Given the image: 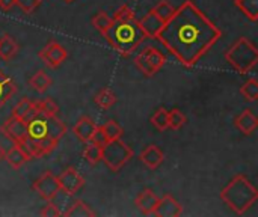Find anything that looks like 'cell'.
<instances>
[{
	"mask_svg": "<svg viewBox=\"0 0 258 217\" xmlns=\"http://www.w3.org/2000/svg\"><path fill=\"white\" fill-rule=\"evenodd\" d=\"M221 36V29L192 0H186L175 8L156 39L184 68H194Z\"/></svg>",
	"mask_w": 258,
	"mask_h": 217,
	"instance_id": "obj_1",
	"label": "cell"
},
{
	"mask_svg": "<svg viewBox=\"0 0 258 217\" xmlns=\"http://www.w3.org/2000/svg\"><path fill=\"white\" fill-rule=\"evenodd\" d=\"M103 36L124 57H128L147 39L139 26V20L127 5H122L115 12L110 27Z\"/></svg>",
	"mask_w": 258,
	"mask_h": 217,
	"instance_id": "obj_2",
	"label": "cell"
},
{
	"mask_svg": "<svg viewBox=\"0 0 258 217\" xmlns=\"http://www.w3.org/2000/svg\"><path fill=\"white\" fill-rule=\"evenodd\" d=\"M219 196L233 213L242 216L258 201V190L245 175H236Z\"/></svg>",
	"mask_w": 258,
	"mask_h": 217,
	"instance_id": "obj_3",
	"label": "cell"
},
{
	"mask_svg": "<svg viewBox=\"0 0 258 217\" xmlns=\"http://www.w3.org/2000/svg\"><path fill=\"white\" fill-rule=\"evenodd\" d=\"M225 59L239 74H246L257 65L258 50L252 41L240 36L225 51Z\"/></svg>",
	"mask_w": 258,
	"mask_h": 217,
	"instance_id": "obj_4",
	"label": "cell"
},
{
	"mask_svg": "<svg viewBox=\"0 0 258 217\" xmlns=\"http://www.w3.org/2000/svg\"><path fill=\"white\" fill-rule=\"evenodd\" d=\"M27 124V133L29 137L33 139H53L60 140L67 134V125L57 118V115H44L38 113L33 119H30Z\"/></svg>",
	"mask_w": 258,
	"mask_h": 217,
	"instance_id": "obj_5",
	"label": "cell"
},
{
	"mask_svg": "<svg viewBox=\"0 0 258 217\" xmlns=\"http://www.w3.org/2000/svg\"><path fill=\"white\" fill-rule=\"evenodd\" d=\"M132 159H133V150L121 139L107 140L103 145L101 162H104V165L113 174L119 172Z\"/></svg>",
	"mask_w": 258,
	"mask_h": 217,
	"instance_id": "obj_6",
	"label": "cell"
},
{
	"mask_svg": "<svg viewBox=\"0 0 258 217\" xmlns=\"http://www.w3.org/2000/svg\"><path fill=\"white\" fill-rule=\"evenodd\" d=\"M32 190L44 201H51L53 196L60 190L57 177L53 175L50 171H45L38 180L33 181L32 184Z\"/></svg>",
	"mask_w": 258,
	"mask_h": 217,
	"instance_id": "obj_7",
	"label": "cell"
},
{
	"mask_svg": "<svg viewBox=\"0 0 258 217\" xmlns=\"http://www.w3.org/2000/svg\"><path fill=\"white\" fill-rule=\"evenodd\" d=\"M0 131H2L12 143H18V145H21V143L29 137L27 124H26L23 119L15 118V116L8 118V119L2 124Z\"/></svg>",
	"mask_w": 258,
	"mask_h": 217,
	"instance_id": "obj_8",
	"label": "cell"
},
{
	"mask_svg": "<svg viewBox=\"0 0 258 217\" xmlns=\"http://www.w3.org/2000/svg\"><path fill=\"white\" fill-rule=\"evenodd\" d=\"M38 56L44 60V63L47 66L57 68V66H60L65 62V59L68 57V53H67L63 45H60L59 42L51 41L38 53Z\"/></svg>",
	"mask_w": 258,
	"mask_h": 217,
	"instance_id": "obj_9",
	"label": "cell"
},
{
	"mask_svg": "<svg viewBox=\"0 0 258 217\" xmlns=\"http://www.w3.org/2000/svg\"><path fill=\"white\" fill-rule=\"evenodd\" d=\"M57 181L62 190L76 195L83 186H85V178L77 172L76 168L70 166L65 171H62L60 175H57Z\"/></svg>",
	"mask_w": 258,
	"mask_h": 217,
	"instance_id": "obj_10",
	"label": "cell"
},
{
	"mask_svg": "<svg viewBox=\"0 0 258 217\" xmlns=\"http://www.w3.org/2000/svg\"><path fill=\"white\" fill-rule=\"evenodd\" d=\"M183 214V205L171 195H165L159 198L156 210L153 216L157 217H178Z\"/></svg>",
	"mask_w": 258,
	"mask_h": 217,
	"instance_id": "obj_11",
	"label": "cell"
},
{
	"mask_svg": "<svg viewBox=\"0 0 258 217\" xmlns=\"http://www.w3.org/2000/svg\"><path fill=\"white\" fill-rule=\"evenodd\" d=\"M139 26H141V29H142V32L145 33L147 38L156 39L157 35L160 33V30L163 29L165 21L151 9L147 15H144V17L139 20Z\"/></svg>",
	"mask_w": 258,
	"mask_h": 217,
	"instance_id": "obj_12",
	"label": "cell"
},
{
	"mask_svg": "<svg viewBox=\"0 0 258 217\" xmlns=\"http://www.w3.org/2000/svg\"><path fill=\"white\" fill-rule=\"evenodd\" d=\"M141 162L151 171H156L165 160V154L163 151L157 147V145H147L141 154H139Z\"/></svg>",
	"mask_w": 258,
	"mask_h": 217,
	"instance_id": "obj_13",
	"label": "cell"
},
{
	"mask_svg": "<svg viewBox=\"0 0 258 217\" xmlns=\"http://www.w3.org/2000/svg\"><path fill=\"white\" fill-rule=\"evenodd\" d=\"M157 202H159V196L153 190H150V189H144L142 192H139L138 196H136V199H135L136 207L145 216H150V214L154 213Z\"/></svg>",
	"mask_w": 258,
	"mask_h": 217,
	"instance_id": "obj_14",
	"label": "cell"
},
{
	"mask_svg": "<svg viewBox=\"0 0 258 217\" xmlns=\"http://www.w3.org/2000/svg\"><path fill=\"white\" fill-rule=\"evenodd\" d=\"M95 128H97V124L89 116H80L77 122L73 125V134L85 143L91 140Z\"/></svg>",
	"mask_w": 258,
	"mask_h": 217,
	"instance_id": "obj_15",
	"label": "cell"
},
{
	"mask_svg": "<svg viewBox=\"0 0 258 217\" xmlns=\"http://www.w3.org/2000/svg\"><path fill=\"white\" fill-rule=\"evenodd\" d=\"M234 125L246 136H251L258 127V118L251 109H245L234 118Z\"/></svg>",
	"mask_w": 258,
	"mask_h": 217,
	"instance_id": "obj_16",
	"label": "cell"
},
{
	"mask_svg": "<svg viewBox=\"0 0 258 217\" xmlns=\"http://www.w3.org/2000/svg\"><path fill=\"white\" fill-rule=\"evenodd\" d=\"M5 160L14 168V169H20L21 166H24L29 160H32L29 157V154L23 150L21 145L14 143V147H11L8 151H5Z\"/></svg>",
	"mask_w": 258,
	"mask_h": 217,
	"instance_id": "obj_17",
	"label": "cell"
},
{
	"mask_svg": "<svg viewBox=\"0 0 258 217\" xmlns=\"http://www.w3.org/2000/svg\"><path fill=\"white\" fill-rule=\"evenodd\" d=\"M15 92H17L15 82L0 69V107L5 106V103L9 101Z\"/></svg>",
	"mask_w": 258,
	"mask_h": 217,
	"instance_id": "obj_18",
	"label": "cell"
},
{
	"mask_svg": "<svg viewBox=\"0 0 258 217\" xmlns=\"http://www.w3.org/2000/svg\"><path fill=\"white\" fill-rule=\"evenodd\" d=\"M18 53V44L11 35H3L0 38V59L11 60Z\"/></svg>",
	"mask_w": 258,
	"mask_h": 217,
	"instance_id": "obj_19",
	"label": "cell"
},
{
	"mask_svg": "<svg viewBox=\"0 0 258 217\" xmlns=\"http://www.w3.org/2000/svg\"><path fill=\"white\" fill-rule=\"evenodd\" d=\"M234 6L252 23L258 20V0H233Z\"/></svg>",
	"mask_w": 258,
	"mask_h": 217,
	"instance_id": "obj_20",
	"label": "cell"
},
{
	"mask_svg": "<svg viewBox=\"0 0 258 217\" xmlns=\"http://www.w3.org/2000/svg\"><path fill=\"white\" fill-rule=\"evenodd\" d=\"M142 53H144V56L147 57L148 63L151 65V68H153L156 73H159V71L165 66V63H166V56H165L160 50H157V48H154V47H148V48H145Z\"/></svg>",
	"mask_w": 258,
	"mask_h": 217,
	"instance_id": "obj_21",
	"label": "cell"
},
{
	"mask_svg": "<svg viewBox=\"0 0 258 217\" xmlns=\"http://www.w3.org/2000/svg\"><path fill=\"white\" fill-rule=\"evenodd\" d=\"M85 143H86V145H85L83 153H82L85 162L89 163L91 166L98 165V163L101 162L103 147H100V145H97V143H94V142H91V140H89V142H85Z\"/></svg>",
	"mask_w": 258,
	"mask_h": 217,
	"instance_id": "obj_22",
	"label": "cell"
},
{
	"mask_svg": "<svg viewBox=\"0 0 258 217\" xmlns=\"http://www.w3.org/2000/svg\"><path fill=\"white\" fill-rule=\"evenodd\" d=\"M94 103L103 109V110H107L110 109L112 106L116 104V95L113 94V91L110 88H103L95 97H94Z\"/></svg>",
	"mask_w": 258,
	"mask_h": 217,
	"instance_id": "obj_23",
	"label": "cell"
},
{
	"mask_svg": "<svg viewBox=\"0 0 258 217\" xmlns=\"http://www.w3.org/2000/svg\"><path fill=\"white\" fill-rule=\"evenodd\" d=\"M76 201V198H74V195L73 193H68V192H65V190H59L54 196H53V199H51V202L56 205V208L59 210V213H60V216H65V213H67V210L71 207V204Z\"/></svg>",
	"mask_w": 258,
	"mask_h": 217,
	"instance_id": "obj_24",
	"label": "cell"
},
{
	"mask_svg": "<svg viewBox=\"0 0 258 217\" xmlns=\"http://www.w3.org/2000/svg\"><path fill=\"white\" fill-rule=\"evenodd\" d=\"M29 85L39 94L45 92L50 86H51V79L47 76L45 71H36L30 79H29Z\"/></svg>",
	"mask_w": 258,
	"mask_h": 217,
	"instance_id": "obj_25",
	"label": "cell"
},
{
	"mask_svg": "<svg viewBox=\"0 0 258 217\" xmlns=\"http://www.w3.org/2000/svg\"><path fill=\"white\" fill-rule=\"evenodd\" d=\"M92 216H95V211H92V210H91V207H89L86 202L80 201V199H76V201L71 204V207L67 210V213H65V217H92Z\"/></svg>",
	"mask_w": 258,
	"mask_h": 217,
	"instance_id": "obj_26",
	"label": "cell"
},
{
	"mask_svg": "<svg viewBox=\"0 0 258 217\" xmlns=\"http://www.w3.org/2000/svg\"><path fill=\"white\" fill-rule=\"evenodd\" d=\"M240 94H242V97H243L246 101H249V103L257 101V98H258L257 79H249V80H246V82L240 86Z\"/></svg>",
	"mask_w": 258,
	"mask_h": 217,
	"instance_id": "obj_27",
	"label": "cell"
},
{
	"mask_svg": "<svg viewBox=\"0 0 258 217\" xmlns=\"http://www.w3.org/2000/svg\"><path fill=\"white\" fill-rule=\"evenodd\" d=\"M101 128H103V131H104V134H106L107 140L121 139V137H122V134H124L122 127H121L116 121H113V119L106 121V122L101 125Z\"/></svg>",
	"mask_w": 258,
	"mask_h": 217,
	"instance_id": "obj_28",
	"label": "cell"
},
{
	"mask_svg": "<svg viewBox=\"0 0 258 217\" xmlns=\"http://www.w3.org/2000/svg\"><path fill=\"white\" fill-rule=\"evenodd\" d=\"M151 124L159 130V131H165L169 128V119H168V110L165 107L157 109L153 116H151Z\"/></svg>",
	"mask_w": 258,
	"mask_h": 217,
	"instance_id": "obj_29",
	"label": "cell"
},
{
	"mask_svg": "<svg viewBox=\"0 0 258 217\" xmlns=\"http://www.w3.org/2000/svg\"><path fill=\"white\" fill-rule=\"evenodd\" d=\"M92 26L95 27V30H98L101 35H104L106 32H107V29L110 27V24H112V18L104 12V11H100V12H97L94 17H92Z\"/></svg>",
	"mask_w": 258,
	"mask_h": 217,
	"instance_id": "obj_30",
	"label": "cell"
},
{
	"mask_svg": "<svg viewBox=\"0 0 258 217\" xmlns=\"http://www.w3.org/2000/svg\"><path fill=\"white\" fill-rule=\"evenodd\" d=\"M168 119H169V128L171 130H180L187 121L184 113L177 107L172 110H168Z\"/></svg>",
	"mask_w": 258,
	"mask_h": 217,
	"instance_id": "obj_31",
	"label": "cell"
},
{
	"mask_svg": "<svg viewBox=\"0 0 258 217\" xmlns=\"http://www.w3.org/2000/svg\"><path fill=\"white\" fill-rule=\"evenodd\" d=\"M153 11L166 23L172 15H174V12H175V8L169 3V2H166V0H162V2H159L154 8H153Z\"/></svg>",
	"mask_w": 258,
	"mask_h": 217,
	"instance_id": "obj_32",
	"label": "cell"
},
{
	"mask_svg": "<svg viewBox=\"0 0 258 217\" xmlns=\"http://www.w3.org/2000/svg\"><path fill=\"white\" fill-rule=\"evenodd\" d=\"M39 113H44V115H57L59 113V107L57 104L51 100V98H44V100H39V101H35Z\"/></svg>",
	"mask_w": 258,
	"mask_h": 217,
	"instance_id": "obj_33",
	"label": "cell"
},
{
	"mask_svg": "<svg viewBox=\"0 0 258 217\" xmlns=\"http://www.w3.org/2000/svg\"><path fill=\"white\" fill-rule=\"evenodd\" d=\"M32 104H33V101H30L29 98H23V100L12 109V116L20 118V119L24 121V118L27 116V113H29Z\"/></svg>",
	"mask_w": 258,
	"mask_h": 217,
	"instance_id": "obj_34",
	"label": "cell"
},
{
	"mask_svg": "<svg viewBox=\"0 0 258 217\" xmlns=\"http://www.w3.org/2000/svg\"><path fill=\"white\" fill-rule=\"evenodd\" d=\"M135 65H136L138 69H139L142 74H145L147 77H153V76L156 74V71L151 68V65L148 63L147 57L144 56V53H139V54L135 57Z\"/></svg>",
	"mask_w": 258,
	"mask_h": 217,
	"instance_id": "obj_35",
	"label": "cell"
},
{
	"mask_svg": "<svg viewBox=\"0 0 258 217\" xmlns=\"http://www.w3.org/2000/svg\"><path fill=\"white\" fill-rule=\"evenodd\" d=\"M42 0H15V5L27 15L33 14L39 6H41Z\"/></svg>",
	"mask_w": 258,
	"mask_h": 217,
	"instance_id": "obj_36",
	"label": "cell"
},
{
	"mask_svg": "<svg viewBox=\"0 0 258 217\" xmlns=\"http://www.w3.org/2000/svg\"><path fill=\"white\" fill-rule=\"evenodd\" d=\"M47 204L42 207V210L39 211V214L44 217H59L60 216V213H59V210L56 208V205L51 202V201H45Z\"/></svg>",
	"mask_w": 258,
	"mask_h": 217,
	"instance_id": "obj_37",
	"label": "cell"
},
{
	"mask_svg": "<svg viewBox=\"0 0 258 217\" xmlns=\"http://www.w3.org/2000/svg\"><path fill=\"white\" fill-rule=\"evenodd\" d=\"M91 142H94V143H97V145H100V147H103V145L107 142V137H106V134H104V131H103V128H101V125H97V128H95V131H94V134H92V137H91Z\"/></svg>",
	"mask_w": 258,
	"mask_h": 217,
	"instance_id": "obj_38",
	"label": "cell"
},
{
	"mask_svg": "<svg viewBox=\"0 0 258 217\" xmlns=\"http://www.w3.org/2000/svg\"><path fill=\"white\" fill-rule=\"evenodd\" d=\"M15 6V0H0V8L3 11H9Z\"/></svg>",
	"mask_w": 258,
	"mask_h": 217,
	"instance_id": "obj_39",
	"label": "cell"
},
{
	"mask_svg": "<svg viewBox=\"0 0 258 217\" xmlns=\"http://www.w3.org/2000/svg\"><path fill=\"white\" fill-rule=\"evenodd\" d=\"M2 160H5V148L2 147V143H0V162Z\"/></svg>",
	"mask_w": 258,
	"mask_h": 217,
	"instance_id": "obj_40",
	"label": "cell"
},
{
	"mask_svg": "<svg viewBox=\"0 0 258 217\" xmlns=\"http://www.w3.org/2000/svg\"><path fill=\"white\" fill-rule=\"evenodd\" d=\"M65 3H71V2H74V0H63Z\"/></svg>",
	"mask_w": 258,
	"mask_h": 217,
	"instance_id": "obj_41",
	"label": "cell"
}]
</instances>
